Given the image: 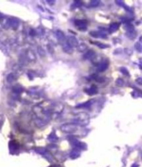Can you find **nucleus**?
Masks as SVG:
<instances>
[{"label": "nucleus", "instance_id": "1", "mask_svg": "<svg viewBox=\"0 0 142 167\" xmlns=\"http://www.w3.org/2000/svg\"><path fill=\"white\" fill-rule=\"evenodd\" d=\"M77 126L73 123H67V124H64L61 126V130L63 131V132H72L73 131L76 130Z\"/></svg>", "mask_w": 142, "mask_h": 167}, {"label": "nucleus", "instance_id": "2", "mask_svg": "<svg viewBox=\"0 0 142 167\" xmlns=\"http://www.w3.org/2000/svg\"><path fill=\"white\" fill-rule=\"evenodd\" d=\"M67 44L71 47H78V41H77L76 38L73 36H69L67 38Z\"/></svg>", "mask_w": 142, "mask_h": 167}, {"label": "nucleus", "instance_id": "3", "mask_svg": "<svg viewBox=\"0 0 142 167\" xmlns=\"http://www.w3.org/2000/svg\"><path fill=\"white\" fill-rule=\"evenodd\" d=\"M7 25L13 28H17L19 26V22L16 19L10 18L8 19L7 22Z\"/></svg>", "mask_w": 142, "mask_h": 167}, {"label": "nucleus", "instance_id": "4", "mask_svg": "<svg viewBox=\"0 0 142 167\" xmlns=\"http://www.w3.org/2000/svg\"><path fill=\"white\" fill-rule=\"evenodd\" d=\"M75 25L78 26L79 28H85L86 27L87 25V21L85 20H78L75 21Z\"/></svg>", "mask_w": 142, "mask_h": 167}, {"label": "nucleus", "instance_id": "5", "mask_svg": "<svg viewBox=\"0 0 142 167\" xmlns=\"http://www.w3.org/2000/svg\"><path fill=\"white\" fill-rule=\"evenodd\" d=\"M119 26H120V24L117 22H114L113 24H112L109 28V31L110 33H113L114 31H116L117 29H119Z\"/></svg>", "mask_w": 142, "mask_h": 167}, {"label": "nucleus", "instance_id": "6", "mask_svg": "<svg viewBox=\"0 0 142 167\" xmlns=\"http://www.w3.org/2000/svg\"><path fill=\"white\" fill-rule=\"evenodd\" d=\"M77 120L79 121H85V120H88L89 119V115L86 113H81V114H79L76 117Z\"/></svg>", "mask_w": 142, "mask_h": 167}, {"label": "nucleus", "instance_id": "7", "mask_svg": "<svg viewBox=\"0 0 142 167\" xmlns=\"http://www.w3.org/2000/svg\"><path fill=\"white\" fill-rule=\"evenodd\" d=\"M108 61H105L103 63H101V64H100L99 66L98 67V70L100 71V72H103V71L105 70L106 69H107L108 67Z\"/></svg>", "mask_w": 142, "mask_h": 167}, {"label": "nucleus", "instance_id": "8", "mask_svg": "<svg viewBox=\"0 0 142 167\" xmlns=\"http://www.w3.org/2000/svg\"><path fill=\"white\" fill-rule=\"evenodd\" d=\"M95 53L92 50H90L84 55V58L86 59H93L95 57Z\"/></svg>", "mask_w": 142, "mask_h": 167}, {"label": "nucleus", "instance_id": "9", "mask_svg": "<svg viewBox=\"0 0 142 167\" xmlns=\"http://www.w3.org/2000/svg\"><path fill=\"white\" fill-rule=\"evenodd\" d=\"M63 50L64 51L68 53V54H72L73 52V50H72V47L69 46V45H68L67 43L64 44L63 45Z\"/></svg>", "mask_w": 142, "mask_h": 167}, {"label": "nucleus", "instance_id": "10", "mask_svg": "<svg viewBox=\"0 0 142 167\" xmlns=\"http://www.w3.org/2000/svg\"><path fill=\"white\" fill-rule=\"evenodd\" d=\"M56 36H57V38H58L59 41H64V36L62 31H57V32H56Z\"/></svg>", "mask_w": 142, "mask_h": 167}, {"label": "nucleus", "instance_id": "11", "mask_svg": "<svg viewBox=\"0 0 142 167\" xmlns=\"http://www.w3.org/2000/svg\"><path fill=\"white\" fill-rule=\"evenodd\" d=\"M44 123H45V122H44V121H42V118H38L35 119V124H36L37 125H38L39 127L43 126V125H45Z\"/></svg>", "mask_w": 142, "mask_h": 167}, {"label": "nucleus", "instance_id": "12", "mask_svg": "<svg viewBox=\"0 0 142 167\" xmlns=\"http://www.w3.org/2000/svg\"><path fill=\"white\" fill-rule=\"evenodd\" d=\"M38 52L41 56H45V55H46L45 51H44V50L43 48H42L41 47H38Z\"/></svg>", "mask_w": 142, "mask_h": 167}, {"label": "nucleus", "instance_id": "13", "mask_svg": "<svg viewBox=\"0 0 142 167\" xmlns=\"http://www.w3.org/2000/svg\"><path fill=\"white\" fill-rule=\"evenodd\" d=\"M15 78H16V75H15V74L11 73V74H9L8 75V77H7V80H8V82H12L14 81Z\"/></svg>", "mask_w": 142, "mask_h": 167}, {"label": "nucleus", "instance_id": "14", "mask_svg": "<svg viewBox=\"0 0 142 167\" xmlns=\"http://www.w3.org/2000/svg\"><path fill=\"white\" fill-rule=\"evenodd\" d=\"M87 47L85 45V44H81V45H78V49L79 51H84V50L87 49Z\"/></svg>", "mask_w": 142, "mask_h": 167}, {"label": "nucleus", "instance_id": "15", "mask_svg": "<svg viewBox=\"0 0 142 167\" xmlns=\"http://www.w3.org/2000/svg\"><path fill=\"white\" fill-rule=\"evenodd\" d=\"M116 84H117V86H123V84H124V82H123V80L122 79H118L117 80Z\"/></svg>", "mask_w": 142, "mask_h": 167}, {"label": "nucleus", "instance_id": "16", "mask_svg": "<svg viewBox=\"0 0 142 167\" xmlns=\"http://www.w3.org/2000/svg\"><path fill=\"white\" fill-rule=\"evenodd\" d=\"M99 1H92L90 3V6L92 7H96L99 4Z\"/></svg>", "mask_w": 142, "mask_h": 167}, {"label": "nucleus", "instance_id": "17", "mask_svg": "<svg viewBox=\"0 0 142 167\" xmlns=\"http://www.w3.org/2000/svg\"><path fill=\"white\" fill-rule=\"evenodd\" d=\"M87 93L89 94H94V93H96V88H91L90 89V91H87Z\"/></svg>", "mask_w": 142, "mask_h": 167}, {"label": "nucleus", "instance_id": "18", "mask_svg": "<svg viewBox=\"0 0 142 167\" xmlns=\"http://www.w3.org/2000/svg\"><path fill=\"white\" fill-rule=\"evenodd\" d=\"M120 70L121 71V72H122V73L123 74H126V75H128V70H127L125 68H121Z\"/></svg>", "mask_w": 142, "mask_h": 167}, {"label": "nucleus", "instance_id": "19", "mask_svg": "<svg viewBox=\"0 0 142 167\" xmlns=\"http://www.w3.org/2000/svg\"><path fill=\"white\" fill-rule=\"evenodd\" d=\"M91 104V102L90 101H89V102L86 103H85V104H81V105H79L80 107H89Z\"/></svg>", "mask_w": 142, "mask_h": 167}, {"label": "nucleus", "instance_id": "20", "mask_svg": "<svg viewBox=\"0 0 142 167\" xmlns=\"http://www.w3.org/2000/svg\"><path fill=\"white\" fill-rule=\"evenodd\" d=\"M96 45H98L99 46L100 48H106V47H108L107 45H104L103 44H100V43H96Z\"/></svg>", "mask_w": 142, "mask_h": 167}, {"label": "nucleus", "instance_id": "21", "mask_svg": "<svg viewBox=\"0 0 142 167\" xmlns=\"http://www.w3.org/2000/svg\"><path fill=\"white\" fill-rule=\"evenodd\" d=\"M141 47V45L140 44H139V43L136 44L135 47H136V48H137L139 50V51H141V47Z\"/></svg>", "mask_w": 142, "mask_h": 167}, {"label": "nucleus", "instance_id": "22", "mask_svg": "<svg viewBox=\"0 0 142 167\" xmlns=\"http://www.w3.org/2000/svg\"><path fill=\"white\" fill-rule=\"evenodd\" d=\"M141 78H139V79H137V82H139V84H141Z\"/></svg>", "mask_w": 142, "mask_h": 167}]
</instances>
